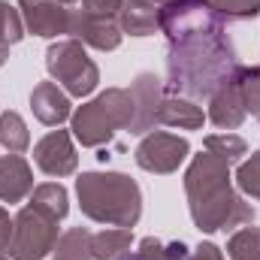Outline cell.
I'll use <instances>...</instances> for the list:
<instances>
[{
	"mask_svg": "<svg viewBox=\"0 0 260 260\" xmlns=\"http://www.w3.org/2000/svg\"><path fill=\"white\" fill-rule=\"evenodd\" d=\"M160 30L170 43L167 88L176 97H212L239 70L227 27L206 0H160Z\"/></svg>",
	"mask_w": 260,
	"mask_h": 260,
	"instance_id": "1",
	"label": "cell"
},
{
	"mask_svg": "<svg viewBox=\"0 0 260 260\" xmlns=\"http://www.w3.org/2000/svg\"><path fill=\"white\" fill-rule=\"evenodd\" d=\"M185 194L191 218L203 233L233 230L254 221V209L233 191L230 185V167L218 157L197 154L185 173Z\"/></svg>",
	"mask_w": 260,
	"mask_h": 260,
	"instance_id": "2",
	"label": "cell"
},
{
	"mask_svg": "<svg viewBox=\"0 0 260 260\" xmlns=\"http://www.w3.org/2000/svg\"><path fill=\"white\" fill-rule=\"evenodd\" d=\"M9 239H12V218H9V212L0 206V251L9 248Z\"/></svg>",
	"mask_w": 260,
	"mask_h": 260,
	"instance_id": "30",
	"label": "cell"
},
{
	"mask_svg": "<svg viewBox=\"0 0 260 260\" xmlns=\"http://www.w3.org/2000/svg\"><path fill=\"white\" fill-rule=\"evenodd\" d=\"M151 3H160V0H151Z\"/></svg>",
	"mask_w": 260,
	"mask_h": 260,
	"instance_id": "34",
	"label": "cell"
},
{
	"mask_svg": "<svg viewBox=\"0 0 260 260\" xmlns=\"http://www.w3.org/2000/svg\"><path fill=\"white\" fill-rule=\"evenodd\" d=\"M24 37V21H21V12L12 9L6 0H0V46H15L18 40Z\"/></svg>",
	"mask_w": 260,
	"mask_h": 260,
	"instance_id": "26",
	"label": "cell"
},
{
	"mask_svg": "<svg viewBox=\"0 0 260 260\" xmlns=\"http://www.w3.org/2000/svg\"><path fill=\"white\" fill-rule=\"evenodd\" d=\"M124 9V0H82V12L94 15V18H106V21H118Z\"/></svg>",
	"mask_w": 260,
	"mask_h": 260,
	"instance_id": "28",
	"label": "cell"
},
{
	"mask_svg": "<svg viewBox=\"0 0 260 260\" xmlns=\"http://www.w3.org/2000/svg\"><path fill=\"white\" fill-rule=\"evenodd\" d=\"M46 67L70 97H88L100 82V70L88 58L85 43H79L76 37L52 43L46 52Z\"/></svg>",
	"mask_w": 260,
	"mask_h": 260,
	"instance_id": "5",
	"label": "cell"
},
{
	"mask_svg": "<svg viewBox=\"0 0 260 260\" xmlns=\"http://www.w3.org/2000/svg\"><path fill=\"white\" fill-rule=\"evenodd\" d=\"M58 3H64V6H67V3H76V0H58Z\"/></svg>",
	"mask_w": 260,
	"mask_h": 260,
	"instance_id": "33",
	"label": "cell"
},
{
	"mask_svg": "<svg viewBox=\"0 0 260 260\" xmlns=\"http://www.w3.org/2000/svg\"><path fill=\"white\" fill-rule=\"evenodd\" d=\"M245 106H242V94H239V82H236V73L209 97V121L218 130H236L245 121Z\"/></svg>",
	"mask_w": 260,
	"mask_h": 260,
	"instance_id": "11",
	"label": "cell"
},
{
	"mask_svg": "<svg viewBox=\"0 0 260 260\" xmlns=\"http://www.w3.org/2000/svg\"><path fill=\"white\" fill-rule=\"evenodd\" d=\"M58 218L34 209L30 203L12 218V239L9 257L12 260H46L58 245Z\"/></svg>",
	"mask_w": 260,
	"mask_h": 260,
	"instance_id": "6",
	"label": "cell"
},
{
	"mask_svg": "<svg viewBox=\"0 0 260 260\" xmlns=\"http://www.w3.org/2000/svg\"><path fill=\"white\" fill-rule=\"evenodd\" d=\"M127 260H188V248L185 242H160L148 236L136 245V251H130Z\"/></svg>",
	"mask_w": 260,
	"mask_h": 260,
	"instance_id": "21",
	"label": "cell"
},
{
	"mask_svg": "<svg viewBox=\"0 0 260 260\" xmlns=\"http://www.w3.org/2000/svg\"><path fill=\"white\" fill-rule=\"evenodd\" d=\"M188 260H224V254H221V248H218V245L203 242V245H197L194 251L188 254Z\"/></svg>",
	"mask_w": 260,
	"mask_h": 260,
	"instance_id": "29",
	"label": "cell"
},
{
	"mask_svg": "<svg viewBox=\"0 0 260 260\" xmlns=\"http://www.w3.org/2000/svg\"><path fill=\"white\" fill-rule=\"evenodd\" d=\"M24 30L34 37H64L73 27V12L58 0H18Z\"/></svg>",
	"mask_w": 260,
	"mask_h": 260,
	"instance_id": "9",
	"label": "cell"
},
{
	"mask_svg": "<svg viewBox=\"0 0 260 260\" xmlns=\"http://www.w3.org/2000/svg\"><path fill=\"white\" fill-rule=\"evenodd\" d=\"M236 185H239L242 194H248L251 200L260 203V151H254L248 160L239 164V170H236Z\"/></svg>",
	"mask_w": 260,
	"mask_h": 260,
	"instance_id": "27",
	"label": "cell"
},
{
	"mask_svg": "<svg viewBox=\"0 0 260 260\" xmlns=\"http://www.w3.org/2000/svg\"><path fill=\"white\" fill-rule=\"evenodd\" d=\"M130 248H133V233L130 230H124V227L100 230V233H94L91 257L94 260H127Z\"/></svg>",
	"mask_w": 260,
	"mask_h": 260,
	"instance_id": "17",
	"label": "cell"
},
{
	"mask_svg": "<svg viewBox=\"0 0 260 260\" xmlns=\"http://www.w3.org/2000/svg\"><path fill=\"white\" fill-rule=\"evenodd\" d=\"M236 82H239V94H242L245 112L260 118V67H239L236 70Z\"/></svg>",
	"mask_w": 260,
	"mask_h": 260,
	"instance_id": "24",
	"label": "cell"
},
{
	"mask_svg": "<svg viewBox=\"0 0 260 260\" xmlns=\"http://www.w3.org/2000/svg\"><path fill=\"white\" fill-rule=\"evenodd\" d=\"M230 260H260V227H242L227 242Z\"/></svg>",
	"mask_w": 260,
	"mask_h": 260,
	"instance_id": "23",
	"label": "cell"
},
{
	"mask_svg": "<svg viewBox=\"0 0 260 260\" xmlns=\"http://www.w3.org/2000/svg\"><path fill=\"white\" fill-rule=\"evenodd\" d=\"M76 194L82 212L97 224L133 230L142 215L139 185L124 173H85L76 182Z\"/></svg>",
	"mask_w": 260,
	"mask_h": 260,
	"instance_id": "3",
	"label": "cell"
},
{
	"mask_svg": "<svg viewBox=\"0 0 260 260\" xmlns=\"http://www.w3.org/2000/svg\"><path fill=\"white\" fill-rule=\"evenodd\" d=\"M206 6L221 21H242L260 15V0H206Z\"/></svg>",
	"mask_w": 260,
	"mask_h": 260,
	"instance_id": "25",
	"label": "cell"
},
{
	"mask_svg": "<svg viewBox=\"0 0 260 260\" xmlns=\"http://www.w3.org/2000/svg\"><path fill=\"white\" fill-rule=\"evenodd\" d=\"M130 121H133L130 91L106 88L91 103H85L73 112V136L88 148H100L118 130H130Z\"/></svg>",
	"mask_w": 260,
	"mask_h": 260,
	"instance_id": "4",
	"label": "cell"
},
{
	"mask_svg": "<svg viewBox=\"0 0 260 260\" xmlns=\"http://www.w3.org/2000/svg\"><path fill=\"white\" fill-rule=\"evenodd\" d=\"M206 121V112L203 106H197L194 100L188 97H164L160 103V115H157V124H167V127H179V130H200Z\"/></svg>",
	"mask_w": 260,
	"mask_h": 260,
	"instance_id": "16",
	"label": "cell"
},
{
	"mask_svg": "<svg viewBox=\"0 0 260 260\" xmlns=\"http://www.w3.org/2000/svg\"><path fill=\"white\" fill-rule=\"evenodd\" d=\"M30 206L40 209V212H46V215H52V218H58V221L67 218V212H70L67 191H64V185H58V182L37 185V188L30 191Z\"/></svg>",
	"mask_w": 260,
	"mask_h": 260,
	"instance_id": "18",
	"label": "cell"
},
{
	"mask_svg": "<svg viewBox=\"0 0 260 260\" xmlns=\"http://www.w3.org/2000/svg\"><path fill=\"white\" fill-rule=\"evenodd\" d=\"M30 109H34V115L43 124L61 127L67 118H70V97L61 91L58 82H40L30 91Z\"/></svg>",
	"mask_w": 260,
	"mask_h": 260,
	"instance_id": "13",
	"label": "cell"
},
{
	"mask_svg": "<svg viewBox=\"0 0 260 260\" xmlns=\"http://www.w3.org/2000/svg\"><path fill=\"white\" fill-rule=\"evenodd\" d=\"M34 191V173L21 154H3L0 157V200L3 203H21Z\"/></svg>",
	"mask_w": 260,
	"mask_h": 260,
	"instance_id": "14",
	"label": "cell"
},
{
	"mask_svg": "<svg viewBox=\"0 0 260 260\" xmlns=\"http://www.w3.org/2000/svg\"><path fill=\"white\" fill-rule=\"evenodd\" d=\"M6 58H9V49H6V46H0V67L6 64Z\"/></svg>",
	"mask_w": 260,
	"mask_h": 260,
	"instance_id": "31",
	"label": "cell"
},
{
	"mask_svg": "<svg viewBox=\"0 0 260 260\" xmlns=\"http://www.w3.org/2000/svg\"><path fill=\"white\" fill-rule=\"evenodd\" d=\"M164 85L154 73H139L130 85V100H133V121L130 133L145 136L157 127V115H160V103H164Z\"/></svg>",
	"mask_w": 260,
	"mask_h": 260,
	"instance_id": "8",
	"label": "cell"
},
{
	"mask_svg": "<svg viewBox=\"0 0 260 260\" xmlns=\"http://www.w3.org/2000/svg\"><path fill=\"white\" fill-rule=\"evenodd\" d=\"M188 151H191V145H188L185 136L164 133V130H151L136 145V164L145 173L167 176V173H176L179 170V164L188 157Z\"/></svg>",
	"mask_w": 260,
	"mask_h": 260,
	"instance_id": "7",
	"label": "cell"
},
{
	"mask_svg": "<svg viewBox=\"0 0 260 260\" xmlns=\"http://www.w3.org/2000/svg\"><path fill=\"white\" fill-rule=\"evenodd\" d=\"M70 34H73L79 43H85V46H91V49H100V52L118 49V46H121V37H124L121 27H118V21L94 18V15H85L82 9L73 12V27H70Z\"/></svg>",
	"mask_w": 260,
	"mask_h": 260,
	"instance_id": "12",
	"label": "cell"
},
{
	"mask_svg": "<svg viewBox=\"0 0 260 260\" xmlns=\"http://www.w3.org/2000/svg\"><path fill=\"white\" fill-rule=\"evenodd\" d=\"M118 27H121V34H130V37H148V34L160 30V3L124 0V9L118 15Z\"/></svg>",
	"mask_w": 260,
	"mask_h": 260,
	"instance_id": "15",
	"label": "cell"
},
{
	"mask_svg": "<svg viewBox=\"0 0 260 260\" xmlns=\"http://www.w3.org/2000/svg\"><path fill=\"white\" fill-rule=\"evenodd\" d=\"M0 145L12 154H21L27 145H30V133H27V124L18 112L6 109L0 112Z\"/></svg>",
	"mask_w": 260,
	"mask_h": 260,
	"instance_id": "20",
	"label": "cell"
},
{
	"mask_svg": "<svg viewBox=\"0 0 260 260\" xmlns=\"http://www.w3.org/2000/svg\"><path fill=\"white\" fill-rule=\"evenodd\" d=\"M0 260H12V257H9V254H3V251H0Z\"/></svg>",
	"mask_w": 260,
	"mask_h": 260,
	"instance_id": "32",
	"label": "cell"
},
{
	"mask_svg": "<svg viewBox=\"0 0 260 260\" xmlns=\"http://www.w3.org/2000/svg\"><path fill=\"white\" fill-rule=\"evenodd\" d=\"M203 145H206V151H209L212 157L224 160L227 167H230L233 160H239V157L248 151L245 139H242V136H233V133H212V136H206Z\"/></svg>",
	"mask_w": 260,
	"mask_h": 260,
	"instance_id": "22",
	"label": "cell"
},
{
	"mask_svg": "<svg viewBox=\"0 0 260 260\" xmlns=\"http://www.w3.org/2000/svg\"><path fill=\"white\" fill-rule=\"evenodd\" d=\"M91 242H94L91 230L73 227V230H67L64 236L58 239L52 254H55V260H94L91 257Z\"/></svg>",
	"mask_w": 260,
	"mask_h": 260,
	"instance_id": "19",
	"label": "cell"
},
{
	"mask_svg": "<svg viewBox=\"0 0 260 260\" xmlns=\"http://www.w3.org/2000/svg\"><path fill=\"white\" fill-rule=\"evenodd\" d=\"M34 164L55 179L73 176L79 167V154L73 148V133L70 130H52L34 145Z\"/></svg>",
	"mask_w": 260,
	"mask_h": 260,
	"instance_id": "10",
	"label": "cell"
}]
</instances>
